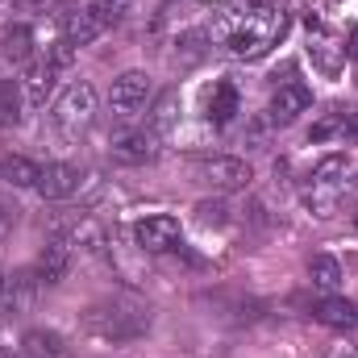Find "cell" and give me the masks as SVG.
<instances>
[{
    "label": "cell",
    "instance_id": "1",
    "mask_svg": "<svg viewBox=\"0 0 358 358\" xmlns=\"http://www.w3.org/2000/svg\"><path fill=\"white\" fill-rule=\"evenodd\" d=\"M292 17H287V4L283 0H267V4H255V0H225L213 17V34L229 46L234 59H263L279 46V38L287 34Z\"/></svg>",
    "mask_w": 358,
    "mask_h": 358
},
{
    "label": "cell",
    "instance_id": "2",
    "mask_svg": "<svg viewBox=\"0 0 358 358\" xmlns=\"http://www.w3.org/2000/svg\"><path fill=\"white\" fill-rule=\"evenodd\" d=\"M150 329V304L134 300V296H108L96 300L84 313V334L96 342H134Z\"/></svg>",
    "mask_w": 358,
    "mask_h": 358
},
{
    "label": "cell",
    "instance_id": "3",
    "mask_svg": "<svg viewBox=\"0 0 358 358\" xmlns=\"http://www.w3.org/2000/svg\"><path fill=\"white\" fill-rule=\"evenodd\" d=\"M350 187V159L346 155H325L313 176H308V192H304V204L317 213V217H334L342 192Z\"/></svg>",
    "mask_w": 358,
    "mask_h": 358
},
{
    "label": "cell",
    "instance_id": "4",
    "mask_svg": "<svg viewBox=\"0 0 358 358\" xmlns=\"http://www.w3.org/2000/svg\"><path fill=\"white\" fill-rule=\"evenodd\" d=\"M92 117H96V88H92V84H71V88L55 100V113H50V121H55L63 134L88 129Z\"/></svg>",
    "mask_w": 358,
    "mask_h": 358
},
{
    "label": "cell",
    "instance_id": "5",
    "mask_svg": "<svg viewBox=\"0 0 358 358\" xmlns=\"http://www.w3.org/2000/svg\"><path fill=\"white\" fill-rule=\"evenodd\" d=\"M192 176L196 183H204V187H213V192H242L255 171H250V163H242V159H225V155H217V159H200L196 167H192Z\"/></svg>",
    "mask_w": 358,
    "mask_h": 358
},
{
    "label": "cell",
    "instance_id": "6",
    "mask_svg": "<svg viewBox=\"0 0 358 358\" xmlns=\"http://www.w3.org/2000/svg\"><path fill=\"white\" fill-rule=\"evenodd\" d=\"M134 238H138V246L146 255H167V250L179 246V217H171V213H150V217H142L134 225Z\"/></svg>",
    "mask_w": 358,
    "mask_h": 358
},
{
    "label": "cell",
    "instance_id": "7",
    "mask_svg": "<svg viewBox=\"0 0 358 358\" xmlns=\"http://www.w3.org/2000/svg\"><path fill=\"white\" fill-rule=\"evenodd\" d=\"M150 76L146 71H125V76H117L113 80V92H108V108L117 113V117H134L138 108H146V100H150Z\"/></svg>",
    "mask_w": 358,
    "mask_h": 358
},
{
    "label": "cell",
    "instance_id": "8",
    "mask_svg": "<svg viewBox=\"0 0 358 358\" xmlns=\"http://www.w3.org/2000/svg\"><path fill=\"white\" fill-rule=\"evenodd\" d=\"M50 234L71 242V246H88V250H100L104 246V229L92 221L88 213H59L50 221Z\"/></svg>",
    "mask_w": 358,
    "mask_h": 358
},
{
    "label": "cell",
    "instance_id": "9",
    "mask_svg": "<svg viewBox=\"0 0 358 358\" xmlns=\"http://www.w3.org/2000/svg\"><path fill=\"white\" fill-rule=\"evenodd\" d=\"M67 271H71V242H63V238H46V246L38 250V263H34V275H38V283H46V287H55V283H63L67 279Z\"/></svg>",
    "mask_w": 358,
    "mask_h": 358
},
{
    "label": "cell",
    "instance_id": "10",
    "mask_svg": "<svg viewBox=\"0 0 358 358\" xmlns=\"http://www.w3.org/2000/svg\"><path fill=\"white\" fill-rule=\"evenodd\" d=\"M308 104H313V92L304 84H283L271 96V121L275 125H292L300 113H308Z\"/></svg>",
    "mask_w": 358,
    "mask_h": 358
},
{
    "label": "cell",
    "instance_id": "11",
    "mask_svg": "<svg viewBox=\"0 0 358 358\" xmlns=\"http://www.w3.org/2000/svg\"><path fill=\"white\" fill-rule=\"evenodd\" d=\"M38 192H42L46 200H67V196H76V192H80V167H71V163H46L42 176H38Z\"/></svg>",
    "mask_w": 358,
    "mask_h": 358
},
{
    "label": "cell",
    "instance_id": "12",
    "mask_svg": "<svg viewBox=\"0 0 358 358\" xmlns=\"http://www.w3.org/2000/svg\"><path fill=\"white\" fill-rule=\"evenodd\" d=\"M34 296H38V275H34V271H17V275H8L4 287H0V308H4V313H21V308L34 304Z\"/></svg>",
    "mask_w": 358,
    "mask_h": 358
},
{
    "label": "cell",
    "instance_id": "13",
    "mask_svg": "<svg viewBox=\"0 0 358 358\" xmlns=\"http://www.w3.org/2000/svg\"><path fill=\"white\" fill-rule=\"evenodd\" d=\"M100 29H104V21L92 13V8H67L63 13V38L80 50V46H88L100 38Z\"/></svg>",
    "mask_w": 358,
    "mask_h": 358
},
{
    "label": "cell",
    "instance_id": "14",
    "mask_svg": "<svg viewBox=\"0 0 358 358\" xmlns=\"http://www.w3.org/2000/svg\"><path fill=\"white\" fill-rule=\"evenodd\" d=\"M159 138H163V134H155V129L125 134V138H117V142H113V155H117L121 163H146V159H155V155H159Z\"/></svg>",
    "mask_w": 358,
    "mask_h": 358
},
{
    "label": "cell",
    "instance_id": "15",
    "mask_svg": "<svg viewBox=\"0 0 358 358\" xmlns=\"http://www.w3.org/2000/svg\"><path fill=\"white\" fill-rule=\"evenodd\" d=\"M313 317L321 321V325H329V329H350V325H358V313L350 300H342V296H325V300H317L313 304Z\"/></svg>",
    "mask_w": 358,
    "mask_h": 358
},
{
    "label": "cell",
    "instance_id": "16",
    "mask_svg": "<svg viewBox=\"0 0 358 358\" xmlns=\"http://www.w3.org/2000/svg\"><path fill=\"white\" fill-rule=\"evenodd\" d=\"M55 76H59V67H50V59H46V63H38V67H29V71H25V80H21L25 100H29V104H46V96L55 92Z\"/></svg>",
    "mask_w": 358,
    "mask_h": 358
},
{
    "label": "cell",
    "instance_id": "17",
    "mask_svg": "<svg viewBox=\"0 0 358 358\" xmlns=\"http://www.w3.org/2000/svg\"><path fill=\"white\" fill-rule=\"evenodd\" d=\"M21 350H25V358H67V346L55 329H29Z\"/></svg>",
    "mask_w": 358,
    "mask_h": 358
},
{
    "label": "cell",
    "instance_id": "18",
    "mask_svg": "<svg viewBox=\"0 0 358 358\" xmlns=\"http://www.w3.org/2000/svg\"><path fill=\"white\" fill-rule=\"evenodd\" d=\"M234 113H238V88H234L229 80H221L217 88L208 92V117H213L217 125H229Z\"/></svg>",
    "mask_w": 358,
    "mask_h": 358
},
{
    "label": "cell",
    "instance_id": "19",
    "mask_svg": "<svg viewBox=\"0 0 358 358\" xmlns=\"http://www.w3.org/2000/svg\"><path fill=\"white\" fill-rule=\"evenodd\" d=\"M29 50H34V34H29V25H8V29L0 34V55H4V59L25 63Z\"/></svg>",
    "mask_w": 358,
    "mask_h": 358
},
{
    "label": "cell",
    "instance_id": "20",
    "mask_svg": "<svg viewBox=\"0 0 358 358\" xmlns=\"http://www.w3.org/2000/svg\"><path fill=\"white\" fill-rule=\"evenodd\" d=\"M308 279H313V287H321L325 296L342 283V267H338V259L334 255H313V263H308Z\"/></svg>",
    "mask_w": 358,
    "mask_h": 358
},
{
    "label": "cell",
    "instance_id": "21",
    "mask_svg": "<svg viewBox=\"0 0 358 358\" xmlns=\"http://www.w3.org/2000/svg\"><path fill=\"white\" fill-rule=\"evenodd\" d=\"M0 176L8 179L13 187H38L42 167H38V163H29V159H17V155H8V159H0Z\"/></svg>",
    "mask_w": 358,
    "mask_h": 358
},
{
    "label": "cell",
    "instance_id": "22",
    "mask_svg": "<svg viewBox=\"0 0 358 358\" xmlns=\"http://www.w3.org/2000/svg\"><path fill=\"white\" fill-rule=\"evenodd\" d=\"M21 104H25V92L17 80H0V125H17L21 121Z\"/></svg>",
    "mask_w": 358,
    "mask_h": 358
},
{
    "label": "cell",
    "instance_id": "23",
    "mask_svg": "<svg viewBox=\"0 0 358 358\" xmlns=\"http://www.w3.org/2000/svg\"><path fill=\"white\" fill-rule=\"evenodd\" d=\"M176 113H179V92H163V96H159V104H155L150 129H155V134H167V129H171V121H176Z\"/></svg>",
    "mask_w": 358,
    "mask_h": 358
},
{
    "label": "cell",
    "instance_id": "24",
    "mask_svg": "<svg viewBox=\"0 0 358 358\" xmlns=\"http://www.w3.org/2000/svg\"><path fill=\"white\" fill-rule=\"evenodd\" d=\"M308 55H313V63H317L325 76H338V67H342V55H346V50H338L334 42H317V46H308Z\"/></svg>",
    "mask_w": 358,
    "mask_h": 358
},
{
    "label": "cell",
    "instance_id": "25",
    "mask_svg": "<svg viewBox=\"0 0 358 358\" xmlns=\"http://www.w3.org/2000/svg\"><path fill=\"white\" fill-rule=\"evenodd\" d=\"M71 63H76V46H71L67 38H59V42H55V50H50V67H59V71H63V67H71Z\"/></svg>",
    "mask_w": 358,
    "mask_h": 358
},
{
    "label": "cell",
    "instance_id": "26",
    "mask_svg": "<svg viewBox=\"0 0 358 358\" xmlns=\"http://www.w3.org/2000/svg\"><path fill=\"white\" fill-rule=\"evenodd\" d=\"M17 204H8V200H0V242H8L13 238V229H17Z\"/></svg>",
    "mask_w": 358,
    "mask_h": 358
},
{
    "label": "cell",
    "instance_id": "27",
    "mask_svg": "<svg viewBox=\"0 0 358 358\" xmlns=\"http://www.w3.org/2000/svg\"><path fill=\"white\" fill-rule=\"evenodd\" d=\"M196 213H200V225H225V213H229V208H225V204H213V200H204Z\"/></svg>",
    "mask_w": 358,
    "mask_h": 358
},
{
    "label": "cell",
    "instance_id": "28",
    "mask_svg": "<svg viewBox=\"0 0 358 358\" xmlns=\"http://www.w3.org/2000/svg\"><path fill=\"white\" fill-rule=\"evenodd\" d=\"M342 50H346V55H350V59H358V29H355V34H350V42H346V46H342Z\"/></svg>",
    "mask_w": 358,
    "mask_h": 358
},
{
    "label": "cell",
    "instance_id": "29",
    "mask_svg": "<svg viewBox=\"0 0 358 358\" xmlns=\"http://www.w3.org/2000/svg\"><path fill=\"white\" fill-rule=\"evenodd\" d=\"M338 358H358V346H346V350H338Z\"/></svg>",
    "mask_w": 358,
    "mask_h": 358
},
{
    "label": "cell",
    "instance_id": "30",
    "mask_svg": "<svg viewBox=\"0 0 358 358\" xmlns=\"http://www.w3.org/2000/svg\"><path fill=\"white\" fill-rule=\"evenodd\" d=\"M17 4H25V8H38V4H46V0H17Z\"/></svg>",
    "mask_w": 358,
    "mask_h": 358
},
{
    "label": "cell",
    "instance_id": "31",
    "mask_svg": "<svg viewBox=\"0 0 358 358\" xmlns=\"http://www.w3.org/2000/svg\"><path fill=\"white\" fill-rule=\"evenodd\" d=\"M4 279H8V275H4V267H0V287H4Z\"/></svg>",
    "mask_w": 358,
    "mask_h": 358
},
{
    "label": "cell",
    "instance_id": "32",
    "mask_svg": "<svg viewBox=\"0 0 358 358\" xmlns=\"http://www.w3.org/2000/svg\"><path fill=\"white\" fill-rule=\"evenodd\" d=\"M0 358H13V355H8V350H4V346H0Z\"/></svg>",
    "mask_w": 358,
    "mask_h": 358
},
{
    "label": "cell",
    "instance_id": "33",
    "mask_svg": "<svg viewBox=\"0 0 358 358\" xmlns=\"http://www.w3.org/2000/svg\"><path fill=\"white\" fill-rule=\"evenodd\" d=\"M355 313H358V304H355Z\"/></svg>",
    "mask_w": 358,
    "mask_h": 358
}]
</instances>
